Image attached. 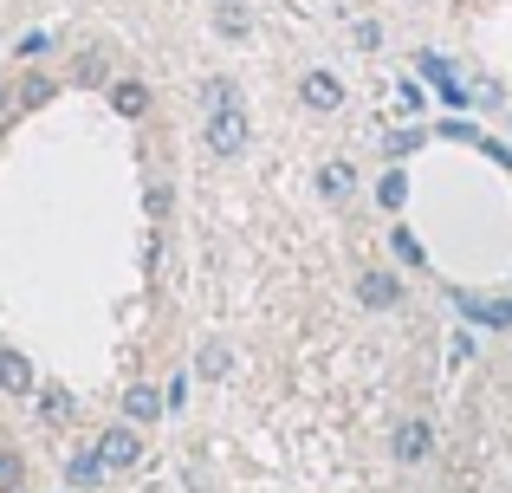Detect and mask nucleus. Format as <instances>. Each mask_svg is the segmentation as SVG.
Listing matches in <instances>:
<instances>
[{
	"label": "nucleus",
	"mask_w": 512,
	"mask_h": 493,
	"mask_svg": "<svg viewBox=\"0 0 512 493\" xmlns=\"http://www.w3.org/2000/svg\"><path fill=\"white\" fill-rule=\"evenodd\" d=\"M201 143H208L214 163H234V156H247V143H253V111H247V98H240V78L214 72L208 85H201Z\"/></svg>",
	"instance_id": "1"
},
{
	"label": "nucleus",
	"mask_w": 512,
	"mask_h": 493,
	"mask_svg": "<svg viewBox=\"0 0 512 493\" xmlns=\"http://www.w3.org/2000/svg\"><path fill=\"white\" fill-rule=\"evenodd\" d=\"M428 455H435V422L428 416H402L396 429H389V461H396V468H422Z\"/></svg>",
	"instance_id": "2"
},
{
	"label": "nucleus",
	"mask_w": 512,
	"mask_h": 493,
	"mask_svg": "<svg viewBox=\"0 0 512 493\" xmlns=\"http://www.w3.org/2000/svg\"><path fill=\"white\" fill-rule=\"evenodd\" d=\"M357 299L370 305V312H396V305L409 299V286H402V266H363V273H357Z\"/></svg>",
	"instance_id": "3"
},
{
	"label": "nucleus",
	"mask_w": 512,
	"mask_h": 493,
	"mask_svg": "<svg viewBox=\"0 0 512 493\" xmlns=\"http://www.w3.org/2000/svg\"><path fill=\"white\" fill-rule=\"evenodd\" d=\"M91 448H98V461H104V468H137V461H143V429H137V422H111V429H98V442H91Z\"/></svg>",
	"instance_id": "4"
},
{
	"label": "nucleus",
	"mask_w": 512,
	"mask_h": 493,
	"mask_svg": "<svg viewBox=\"0 0 512 493\" xmlns=\"http://www.w3.org/2000/svg\"><path fill=\"white\" fill-rule=\"evenodd\" d=\"M344 98H350L344 78H338V72H325V65L299 78V104H305L312 117H338V111H344Z\"/></svg>",
	"instance_id": "5"
},
{
	"label": "nucleus",
	"mask_w": 512,
	"mask_h": 493,
	"mask_svg": "<svg viewBox=\"0 0 512 493\" xmlns=\"http://www.w3.org/2000/svg\"><path fill=\"white\" fill-rule=\"evenodd\" d=\"M350 195H357V163H350V156H325V163H318V202L344 208Z\"/></svg>",
	"instance_id": "6"
},
{
	"label": "nucleus",
	"mask_w": 512,
	"mask_h": 493,
	"mask_svg": "<svg viewBox=\"0 0 512 493\" xmlns=\"http://www.w3.org/2000/svg\"><path fill=\"white\" fill-rule=\"evenodd\" d=\"M163 416H169V403H163V390H156V383H130V390H124V422L150 429V422H163Z\"/></svg>",
	"instance_id": "7"
},
{
	"label": "nucleus",
	"mask_w": 512,
	"mask_h": 493,
	"mask_svg": "<svg viewBox=\"0 0 512 493\" xmlns=\"http://www.w3.org/2000/svg\"><path fill=\"white\" fill-rule=\"evenodd\" d=\"M0 390H7V396H39V370H33V357L13 351V344L0 351Z\"/></svg>",
	"instance_id": "8"
},
{
	"label": "nucleus",
	"mask_w": 512,
	"mask_h": 493,
	"mask_svg": "<svg viewBox=\"0 0 512 493\" xmlns=\"http://www.w3.org/2000/svg\"><path fill=\"white\" fill-rule=\"evenodd\" d=\"M104 91H111V111L117 117H150V104H156V91L143 85V78H111Z\"/></svg>",
	"instance_id": "9"
},
{
	"label": "nucleus",
	"mask_w": 512,
	"mask_h": 493,
	"mask_svg": "<svg viewBox=\"0 0 512 493\" xmlns=\"http://www.w3.org/2000/svg\"><path fill=\"white\" fill-rule=\"evenodd\" d=\"M214 39H227V46H247V39H253V13L240 7V0H214Z\"/></svg>",
	"instance_id": "10"
},
{
	"label": "nucleus",
	"mask_w": 512,
	"mask_h": 493,
	"mask_svg": "<svg viewBox=\"0 0 512 493\" xmlns=\"http://www.w3.org/2000/svg\"><path fill=\"white\" fill-rule=\"evenodd\" d=\"M59 98V72H20L13 85V111H39V104Z\"/></svg>",
	"instance_id": "11"
},
{
	"label": "nucleus",
	"mask_w": 512,
	"mask_h": 493,
	"mask_svg": "<svg viewBox=\"0 0 512 493\" xmlns=\"http://www.w3.org/2000/svg\"><path fill=\"white\" fill-rule=\"evenodd\" d=\"M227 370H234V351H227V338H201V351H195V370H188V377H201V383H221Z\"/></svg>",
	"instance_id": "12"
},
{
	"label": "nucleus",
	"mask_w": 512,
	"mask_h": 493,
	"mask_svg": "<svg viewBox=\"0 0 512 493\" xmlns=\"http://www.w3.org/2000/svg\"><path fill=\"white\" fill-rule=\"evenodd\" d=\"M454 305H461L474 325H493V331L512 325V299H474V292H454Z\"/></svg>",
	"instance_id": "13"
},
{
	"label": "nucleus",
	"mask_w": 512,
	"mask_h": 493,
	"mask_svg": "<svg viewBox=\"0 0 512 493\" xmlns=\"http://www.w3.org/2000/svg\"><path fill=\"white\" fill-rule=\"evenodd\" d=\"M428 137H435V124H402V130L383 137V156H389V163H409L415 150H428Z\"/></svg>",
	"instance_id": "14"
},
{
	"label": "nucleus",
	"mask_w": 512,
	"mask_h": 493,
	"mask_svg": "<svg viewBox=\"0 0 512 493\" xmlns=\"http://www.w3.org/2000/svg\"><path fill=\"white\" fill-rule=\"evenodd\" d=\"M104 461H98V448H78L72 461H65V481H72V493H91V487H104Z\"/></svg>",
	"instance_id": "15"
},
{
	"label": "nucleus",
	"mask_w": 512,
	"mask_h": 493,
	"mask_svg": "<svg viewBox=\"0 0 512 493\" xmlns=\"http://www.w3.org/2000/svg\"><path fill=\"white\" fill-rule=\"evenodd\" d=\"M422 72H428V85H435V91H441L448 104H467V85L454 78V65L441 59V52H422Z\"/></svg>",
	"instance_id": "16"
},
{
	"label": "nucleus",
	"mask_w": 512,
	"mask_h": 493,
	"mask_svg": "<svg viewBox=\"0 0 512 493\" xmlns=\"http://www.w3.org/2000/svg\"><path fill=\"white\" fill-rule=\"evenodd\" d=\"M389 253H396V266H402V273H428V247H422V234L389 228Z\"/></svg>",
	"instance_id": "17"
},
{
	"label": "nucleus",
	"mask_w": 512,
	"mask_h": 493,
	"mask_svg": "<svg viewBox=\"0 0 512 493\" xmlns=\"http://www.w3.org/2000/svg\"><path fill=\"white\" fill-rule=\"evenodd\" d=\"M376 202H383L389 215H402V208H409V169H402V163H389L383 176H376Z\"/></svg>",
	"instance_id": "18"
},
{
	"label": "nucleus",
	"mask_w": 512,
	"mask_h": 493,
	"mask_svg": "<svg viewBox=\"0 0 512 493\" xmlns=\"http://www.w3.org/2000/svg\"><path fill=\"white\" fill-rule=\"evenodd\" d=\"M72 390H59V383H39V422H52V429H59V422H72Z\"/></svg>",
	"instance_id": "19"
},
{
	"label": "nucleus",
	"mask_w": 512,
	"mask_h": 493,
	"mask_svg": "<svg viewBox=\"0 0 512 493\" xmlns=\"http://www.w3.org/2000/svg\"><path fill=\"white\" fill-rule=\"evenodd\" d=\"M0 493H26V461L13 448H0Z\"/></svg>",
	"instance_id": "20"
},
{
	"label": "nucleus",
	"mask_w": 512,
	"mask_h": 493,
	"mask_svg": "<svg viewBox=\"0 0 512 493\" xmlns=\"http://www.w3.org/2000/svg\"><path fill=\"white\" fill-rule=\"evenodd\" d=\"M72 85H111V72H104V59H98V52H85V59L72 65Z\"/></svg>",
	"instance_id": "21"
},
{
	"label": "nucleus",
	"mask_w": 512,
	"mask_h": 493,
	"mask_svg": "<svg viewBox=\"0 0 512 493\" xmlns=\"http://www.w3.org/2000/svg\"><path fill=\"white\" fill-rule=\"evenodd\" d=\"M350 46L357 52H383V20H357L350 26Z\"/></svg>",
	"instance_id": "22"
},
{
	"label": "nucleus",
	"mask_w": 512,
	"mask_h": 493,
	"mask_svg": "<svg viewBox=\"0 0 512 493\" xmlns=\"http://www.w3.org/2000/svg\"><path fill=\"white\" fill-rule=\"evenodd\" d=\"M143 202H150V215H156V221H163L169 208H175V189H169L163 176H156V182H150V195H143Z\"/></svg>",
	"instance_id": "23"
},
{
	"label": "nucleus",
	"mask_w": 512,
	"mask_h": 493,
	"mask_svg": "<svg viewBox=\"0 0 512 493\" xmlns=\"http://www.w3.org/2000/svg\"><path fill=\"white\" fill-rule=\"evenodd\" d=\"M435 137H454V143H480V130L467 124V117H448V124H435Z\"/></svg>",
	"instance_id": "24"
},
{
	"label": "nucleus",
	"mask_w": 512,
	"mask_h": 493,
	"mask_svg": "<svg viewBox=\"0 0 512 493\" xmlns=\"http://www.w3.org/2000/svg\"><path fill=\"white\" fill-rule=\"evenodd\" d=\"M39 52H52V33H26L20 39V59H39Z\"/></svg>",
	"instance_id": "25"
},
{
	"label": "nucleus",
	"mask_w": 512,
	"mask_h": 493,
	"mask_svg": "<svg viewBox=\"0 0 512 493\" xmlns=\"http://www.w3.org/2000/svg\"><path fill=\"white\" fill-rule=\"evenodd\" d=\"M163 403H169V416H175V409H188V377H175V383H169Z\"/></svg>",
	"instance_id": "26"
},
{
	"label": "nucleus",
	"mask_w": 512,
	"mask_h": 493,
	"mask_svg": "<svg viewBox=\"0 0 512 493\" xmlns=\"http://www.w3.org/2000/svg\"><path fill=\"white\" fill-rule=\"evenodd\" d=\"M506 130H512V117H506Z\"/></svg>",
	"instance_id": "27"
}]
</instances>
